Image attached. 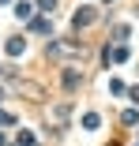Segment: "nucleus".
<instances>
[{
  "mask_svg": "<svg viewBox=\"0 0 139 146\" xmlns=\"http://www.w3.org/2000/svg\"><path fill=\"white\" fill-rule=\"evenodd\" d=\"M94 19H98L94 8H75V19H72V23H75V30H79V26H90Z\"/></svg>",
  "mask_w": 139,
  "mask_h": 146,
  "instance_id": "1",
  "label": "nucleus"
},
{
  "mask_svg": "<svg viewBox=\"0 0 139 146\" xmlns=\"http://www.w3.org/2000/svg\"><path fill=\"white\" fill-rule=\"evenodd\" d=\"M26 52V41L23 38H8V56H23Z\"/></svg>",
  "mask_w": 139,
  "mask_h": 146,
  "instance_id": "2",
  "label": "nucleus"
},
{
  "mask_svg": "<svg viewBox=\"0 0 139 146\" xmlns=\"http://www.w3.org/2000/svg\"><path fill=\"white\" fill-rule=\"evenodd\" d=\"M98 124H102V116H98V112H87V116H83V127H87V131H94Z\"/></svg>",
  "mask_w": 139,
  "mask_h": 146,
  "instance_id": "3",
  "label": "nucleus"
},
{
  "mask_svg": "<svg viewBox=\"0 0 139 146\" xmlns=\"http://www.w3.org/2000/svg\"><path fill=\"white\" fill-rule=\"evenodd\" d=\"M79 86V71H64V90H75Z\"/></svg>",
  "mask_w": 139,
  "mask_h": 146,
  "instance_id": "4",
  "label": "nucleus"
},
{
  "mask_svg": "<svg viewBox=\"0 0 139 146\" xmlns=\"http://www.w3.org/2000/svg\"><path fill=\"white\" fill-rule=\"evenodd\" d=\"M34 30H38V34H49V30H53V23H45V19H34Z\"/></svg>",
  "mask_w": 139,
  "mask_h": 146,
  "instance_id": "5",
  "label": "nucleus"
},
{
  "mask_svg": "<svg viewBox=\"0 0 139 146\" xmlns=\"http://www.w3.org/2000/svg\"><path fill=\"white\" fill-rule=\"evenodd\" d=\"M15 19H30V4H15Z\"/></svg>",
  "mask_w": 139,
  "mask_h": 146,
  "instance_id": "6",
  "label": "nucleus"
},
{
  "mask_svg": "<svg viewBox=\"0 0 139 146\" xmlns=\"http://www.w3.org/2000/svg\"><path fill=\"white\" fill-rule=\"evenodd\" d=\"M19 146H34V135L30 131H19Z\"/></svg>",
  "mask_w": 139,
  "mask_h": 146,
  "instance_id": "7",
  "label": "nucleus"
},
{
  "mask_svg": "<svg viewBox=\"0 0 139 146\" xmlns=\"http://www.w3.org/2000/svg\"><path fill=\"white\" fill-rule=\"evenodd\" d=\"M38 8H41V11H53V8H57V0H38Z\"/></svg>",
  "mask_w": 139,
  "mask_h": 146,
  "instance_id": "8",
  "label": "nucleus"
},
{
  "mask_svg": "<svg viewBox=\"0 0 139 146\" xmlns=\"http://www.w3.org/2000/svg\"><path fill=\"white\" fill-rule=\"evenodd\" d=\"M0 146H4V135H0Z\"/></svg>",
  "mask_w": 139,
  "mask_h": 146,
  "instance_id": "9",
  "label": "nucleus"
},
{
  "mask_svg": "<svg viewBox=\"0 0 139 146\" xmlns=\"http://www.w3.org/2000/svg\"><path fill=\"white\" fill-rule=\"evenodd\" d=\"M0 4H8V0H0Z\"/></svg>",
  "mask_w": 139,
  "mask_h": 146,
  "instance_id": "10",
  "label": "nucleus"
}]
</instances>
